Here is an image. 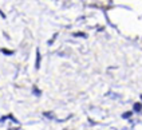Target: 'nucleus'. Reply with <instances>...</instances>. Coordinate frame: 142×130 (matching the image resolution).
Listing matches in <instances>:
<instances>
[{
  "label": "nucleus",
  "instance_id": "obj_3",
  "mask_svg": "<svg viewBox=\"0 0 142 130\" xmlns=\"http://www.w3.org/2000/svg\"><path fill=\"white\" fill-rule=\"evenodd\" d=\"M131 115H133V113H131V111H126V113H123V114H122V117H123L125 119H129Z\"/></svg>",
  "mask_w": 142,
  "mask_h": 130
},
{
  "label": "nucleus",
  "instance_id": "obj_1",
  "mask_svg": "<svg viewBox=\"0 0 142 130\" xmlns=\"http://www.w3.org/2000/svg\"><path fill=\"white\" fill-rule=\"evenodd\" d=\"M35 67L36 69L40 67V51L39 50H36V63H35Z\"/></svg>",
  "mask_w": 142,
  "mask_h": 130
},
{
  "label": "nucleus",
  "instance_id": "obj_6",
  "mask_svg": "<svg viewBox=\"0 0 142 130\" xmlns=\"http://www.w3.org/2000/svg\"><path fill=\"white\" fill-rule=\"evenodd\" d=\"M74 36H82V38H84L86 35H84V34H82V32H76V34H74Z\"/></svg>",
  "mask_w": 142,
  "mask_h": 130
},
{
  "label": "nucleus",
  "instance_id": "obj_2",
  "mask_svg": "<svg viewBox=\"0 0 142 130\" xmlns=\"http://www.w3.org/2000/svg\"><path fill=\"white\" fill-rule=\"evenodd\" d=\"M134 111H135V113H141L142 111V103H134Z\"/></svg>",
  "mask_w": 142,
  "mask_h": 130
},
{
  "label": "nucleus",
  "instance_id": "obj_7",
  "mask_svg": "<svg viewBox=\"0 0 142 130\" xmlns=\"http://www.w3.org/2000/svg\"><path fill=\"white\" fill-rule=\"evenodd\" d=\"M44 117H47V118H54L51 113H44Z\"/></svg>",
  "mask_w": 142,
  "mask_h": 130
},
{
  "label": "nucleus",
  "instance_id": "obj_8",
  "mask_svg": "<svg viewBox=\"0 0 142 130\" xmlns=\"http://www.w3.org/2000/svg\"><path fill=\"white\" fill-rule=\"evenodd\" d=\"M141 101H142V95H141Z\"/></svg>",
  "mask_w": 142,
  "mask_h": 130
},
{
  "label": "nucleus",
  "instance_id": "obj_4",
  "mask_svg": "<svg viewBox=\"0 0 142 130\" xmlns=\"http://www.w3.org/2000/svg\"><path fill=\"white\" fill-rule=\"evenodd\" d=\"M1 52L6 55H12L14 54V51H11V50H7V48H1Z\"/></svg>",
  "mask_w": 142,
  "mask_h": 130
},
{
  "label": "nucleus",
  "instance_id": "obj_5",
  "mask_svg": "<svg viewBox=\"0 0 142 130\" xmlns=\"http://www.w3.org/2000/svg\"><path fill=\"white\" fill-rule=\"evenodd\" d=\"M32 91H34V94H36L38 97L42 94V92H40V90H39V89H36V87H34V90H32Z\"/></svg>",
  "mask_w": 142,
  "mask_h": 130
}]
</instances>
